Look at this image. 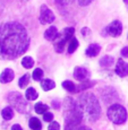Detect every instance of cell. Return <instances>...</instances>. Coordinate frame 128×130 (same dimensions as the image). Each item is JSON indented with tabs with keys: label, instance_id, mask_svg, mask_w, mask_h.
<instances>
[{
	"label": "cell",
	"instance_id": "17",
	"mask_svg": "<svg viewBox=\"0 0 128 130\" xmlns=\"http://www.w3.org/2000/svg\"><path fill=\"white\" fill-rule=\"evenodd\" d=\"M34 110H35V112H36L37 114H44L46 112H48V110H49V106H48L47 104L39 102V103L35 104Z\"/></svg>",
	"mask_w": 128,
	"mask_h": 130
},
{
	"label": "cell",
	"instance_id": "4",
	"mask_svg": "<svg viewBox=\"0 0 128 130\" xmlns=\"http://www.w3.org/2000/svg\"><path fill=\"white\" fill-rule=\"evenodd\" d=\"M108 118L111 122L116 124H122L126 122V120L128 118V114H127V110L125 109L122 105L120 104H112L111 106L108 109Z\"/></svg>",
	"mask_w": 128,
	"mask_h": 130
},
{
	"label": "cell",
	"instance_id": "15",
	"mask_svg": "<svg viewBox=\"0 0 128 130\" xmlns=\"http://www.w3.org/2000/svg\"><path fill=\"white\" fill-rule=\"evenodd\" d=\"M25 97H26L29 101H35V100L39 97V94H37V92L35 91L33 87H30V88H27L26 92H25Z\"/></svg>",
	"mask_w": 128,
	"mask_h": 130
},
{
	"label": "cell",
	"instance_id": "29",
	"mask_svg": "<svg viewBox=\"0 0 128 130\" xmlns=\"http://www.w3.org/2000/svg\"><path fill=\"white\" fill-rule=\"evenodd\" d=\"M43 120L47 122H51L52 120H53V114H52L51 112H46V113L43 114Z\"/></svg>",
	"mask_w": 128,
	"mask_h": 130
},
{
	"label": "cell",
	"instance_id": "32",
	"mask_svg": "<svg viewBox=\"0 0 128 130\" xmlns=\"http://www.w3.org/2000/svg\"><path fill=\"white\" fill-rule=\"evenodd\" d=\"M121 56L122 57H127V58H128V46L124 47V49L121 50Z\"/></svg>",
	"mask_w": 128,
	"mask_h": 130
},
{
	"label": "cell",
	"instance_id": "10",
	"mask_svg": "<svg viewBox=\"0 0 128 130\" xmlns=\"http://www.w3.org/2000/svg\"><path fill=\"white\" fill-rule=\"evenodd\" d=\"M90 75H91V72L87 70L86 68H84V67H76V68L74 69L75 79H77V80H79V82L87 80Z\"/></svg>",
	"mask_w": 128,
	"mask_h": 130
},
{
	"label": "cell",
	"instance_id": "5",
	"mask_svg": "<svg viewBox=\"0 0 128 130\" xmlns=\"http://www.w3.org/2000/svg\"><path fill=\"white\" fill-rule=\"evenodd\" d=\"M74 33L75 29L73 27H67L64 29L61 34H58V36L56 37V40L53 41V45H54V50H56L58 53H61L64 51V47L66 45L67 41L72 40L74 37Z\"/></svg>",
	"mask_w": 128,
	"mask_h": 130
},
{
	"label": "cell",
	"instance_id": "31",
	"mask_svg": "<svg viewBox=\"0 0 128 130\" xmlns=\"http://www.w3.org/2000/svg\"><path fill=\"white\" fill-rule=\"evenodd\" d=\"M92 1H93V0H78V4L81 5V6H87V5H90Z\"/></svg>",
	"mask_w": 128,
	"mask_h": 130
},
{
	"label": "cell",
	"instance_id": "23",
	"mask_svg": "<svg viewBox=\"0 0 128 130\" xmlns=\"http://www.w3.org/2000/svg\"><path fill=\"white\" fill-rule=\"evenodd\" d=\"M22 66L26 69H30L34 66V60L31 58V57H24L23 60H22Z\"/></svg>",
	"mask_w": 128,
	"mask_h": 130
},
{
	"label": "cell",
	"instance_id": "18",
	"mask_svg": "<svg viewBox=\"0 0 128 130\" xmlns=\"http://www.w3.org/2000/svg\"><path fill=\"white\" fill-rule=\"evenodd\" d=\"M29 124H30V128L32 130H41L42 129V123L37 118H31Z\"/></svg>",
	"mask_w": 128,
	"mask_h": 130
},
{
	"label": "cell",
	"instance_id": "35",
	"mask_svg": "<svg viewBox=\"0 0 128 130\" xmlns=\"http://www.w3.org/2000/svg\"><path fill=\"white\" fill-rule=\"evenodd\" d=\"M52 106L56 107V109H59V107H60V104L58 103V101H53V102H52Z\"/></svg>",
	"mask_w": 128,
	"mask_h": 130
},
{
	"label": "cell",
	"instance_id": "28",
	"mask_svg": "<svg viewBox=\"0 0 128 130\" xmlns=\"http://www.w3.org/2000/svg\"><path fill=\"white\" fill-rule=\"evenodd\" d=\"M48 129L49 130H59L60 129V124L58 123V122L56 121H51L49 124V127H48Z\"/></svg>",
	"mask_w": 128,
	"mask_h": 130
},
{
	"label": "cell",
	"instance_id": "37",
	"mask_svg": "<svg viewBox=\"0 0 128 130\" xmlns=\"http://www.w3.org/2000/svg\"><path fill=\"white\" fill-rule=\"evenodd\" d=\"M125 4H126V6H127V8H128V0H125Z\"/></svg>",
	"mask_w": 128,
	"mask_h": 130
},
{
	"label": "cell",
	"instance_id": "2",
	"mask_svg": "<svg viewBox=\"0 0 128 130\" xmlns=\"http://www.w3.org/2000/svg\"><path fill=\"white\" fill-rule=\"evenodd\" d=\"M78 107L81 110L83 118L90 122H95L101 117V106L100 102L94 94L83 93L78 97Z\"/></svg>",
	"mask_w": 128,
	"mask_h": 130
},
{
	"label": "cell",
	"instance_id": "6",
	"mask_svg": "<svg viewBox=\"0 0 128 130\" xmlns=\"http://www.w3.org/2000/svg\"><path fill=\"white\" fill-rule=\"evenodd\" d=\"M8 101H9V103L11 104V106L14 107V109H16L18 112H21V113H24V112L26 111V109H29L27 102L25 101L23 99V96L19 93H17V92H11V93H9Z\"/></svg>",
	"mask_w": 128,
	"mask_h": 130
},
{
	"label": "cell",
	"instance_id": "34",
	"mask_svg": "<svg viewBox=\"0 0 128 130\" xmlns=\"http://www.w3.org/2000/svg\"><path fill=\"white\" fill-rule=\"evenodd\" d=\"M87 33H90V29L87 28V27H84V28L82 29V34H83V35H86Z\"/></svg>",
	"mask_w": 128,
	"mask_h": 130
},
{
	"label": "cell",
	"instance_id": "36",
	"mask_svg": "<svg viewBox=\"0 0 128 130\" xmlns=\"http://www.w3.org/2000/svg\"><path fill=\"white\" fill-rule=\"evenodd\" d=\"M2 12H4V6H2V4H0V16L2 15Z\"/></svg>",
	"mask_w": 128,
	"mask_h": 130
},
{
	"label": "cell",
	"instance_id": "14",
	"mask_svg": "<svg viewBox=\"0 0 128 130\" xmlns=\"http://www.w3.org/2000/svg\"><path fill=\"white\" fill-rule=\"evenodd\" d=\"M58 34L59 33H58L57 27L51 26V27H49L46 32H44V37H46L48 41H54V40H56V37L58 36Z\"/></svg>",
	"mask_w": 128,
	"mask_h": 130
},
{
	"label": "cell",
	"instance_id": "25",
	"mask_svg": "<svg viewBox=\"0 0 128 130\" xmlns=\"http://www.w3.org/2000/svg\"><path fill=\"white\" fill-rule=\"evenodd\" d=\"M77 47H78V41H77L76 37H73V39L70 40V43L68 46V53H74Z\"/></svg>",
	"mask_w": 128,
	"mask_h": 130
},
{
	"label": "cell",
	"instance_id": "1",
	"mask_svg": "<svg viewBox=\"0 0 128 130\" xmlns=\"http://www.w3.org/2000/svg\"><path fill=\"white\" fill-rule=\"evenodd\" d=\"M30 46V36L22 24L10 22L0 25V60H12L24 54Z\"/></svg>",
	"mask_w": 128,
	"mask_h": 130
},
{
	"label": "cell",
	"instance_id": "30",
	"mask_svg": "<svg viewBox=\"0 0 128 130\" xmlns=\"http://www.w3.org/2000/svg\"><path fill=\"white\" fill-rule=\"evenodd\" d=\"M58 4L60 5H62V6H66V5H69V4H72L74 0H56Z\"/></svg>",
	"mask_w": 128,
	"mask_h": 130
},
{
	"label": "cell",
	"instance_id": "8",
	"mask_svg": "<svg viewBox=\"0 0 128 130\" xmlns=\"http://www.w3.org/2000/svg\"><path fill=\"white\" fill-rule=\"evenodd\" d=\"M105 31H107V33L109 35L117 37V36L121 35V33H122V24L120 23V21H113L109 24V26L105 28Z\"/></svg>",
	"mask_w": 128,
	"mask_h": 130
},
{
	"label": "cell",
	"instance_id": "26",
	"mask_svg": "<svg viewBox=\"0 0 128 130\" xmlns=\"http://www.w3.org/2000/svg\"><path fill=\"white\" fill-rule=\"evenodd\" d=\"M65 130H91V129L85 126H82L79 123V124H66Z\"/></svg>",
	"mask_w": 128,
	"mask_h": 130
},
{
	"label": "cell",
	"instance_id": "3",
	"mask_svg": "<svg viewBox=\"0 0 128 130\" xmlns=\"http://www.w3.org/2000/svg\"><path fill=\"white\" fill-rule=\"evenodd\" d=\"M64 117L66 124H79L84 119L77 102H75L72 97H66L64 100Z\"/></svg>",
	"mask_w": 128,
	"mask_h": 130
},
{
	"label": "cell",
	"instance_id": "33",
	"mask_svg": "<svg viewBox=\"0 0 128 130\" xmlns=\"http://www.w3.org/2000/svg\"><path fill=\"white\" fill-rule=\"evenodd\" d=\"M11 130H23V128H22L19 124H14V126L11 127Z\"/></svg>",
	"mask_w": 128,
	"mask_h": 130
},
{
	"label": "cell",
	"instance_id": "20",
	"mask_svg": "<svg viewBox=\"0 0 128 130\" xmlns=\"http://www.w3.org/2000/svg\"><path fill=\"white\" fill-rule=\"evenodd\" d=\"M1 116L5 120H11L12 117H14V111H12L10 106H7L1 111Z\"/></svg>",
	"mask_w": 128,
	"mask_h": 130
},
{
	"label": "cell",
	"instance_id": "21",
	"mask_svg": "<svg viewBox=\"0 0 128 130\" xmlns=\"http://www.w3.org/2000/svg\"><path fill=\"white\" fill-rule=\"evenodd\" d=\"M115 62V60L112 57H109V56H104L100 59V64L102 67H110L112 66V63Z\"/></svg>",
	"mask_w": 128,
	"mask_h": 130
},
{
	"label": "cell",
	"instance_id": "9",
	"mask_svg": "<svg viewBox=\"0 0 128 130\" xmlns=\"http://www.w3.org/2000/svg\"><path fill=\"white\" fill-rule=\"evenodd\" d=\"M101 92H102V99H103L105 103H112V102L117 101L118 94L115 88H112V87H104Z\"/></svg>",
	"mask_w": 128,
	"mask_h": 130
},
{
	"label": "cell",
	"instance_id": "7",
	"mask_svg": "<svg viewBox=\"0 0 128 130\" xmlns=\"http://www.w3.org/2000/svg\"><path fill=\"white\" fill-rule=\"evenodd\" d=\"M54 14L52 12V10L46 5H42L41 9H40V22L41 24L46 25V24H51L54 21Z\"/></svg>",
	"mask_w": 128,
	"mask_h": 130
},
{
	"label": "cell",
	"instance_id": "22",
	"mask_svg": "<svg viewBox=\"0 0 128 130\" xmlns=\"http://www.w3.org/2000/svg\"><path fill=\"white\" fill-rule=\"evenodd\" d=\"M62 87L66 89L69 93H76V87H75V84L70 80H65L62 83Z\"/></svg>",
	"mask_w": 128,
	"mask_h": 130
},
{
	"label": "cell",
	"instance_id": "11",
	"mask_svg": "<svg viewBox=\"0 0 128 130\" xmlns=\"http://www.w3.org/2000/svg\"><path fill=\"white\" fill-rule=\"evenodd\" d=\"M116 74L119 77H125L128 75V63H126L122 59L118 60L116 66Z\"/></svg>",
	"mask_w": 128,
	"mask_h": 130
},
{
	"label": "cell",
	"instance_id": "24",
	"mask_svg": "<svg viewBox=\"0 0 128 130\" xmlns=\"http://www.w3.org/2000/svg\"><path fill=\"white\" fill-rule=\"evenodd\" d=\"M30 79H31V76H30L29 74L24 75L23 77H21L18 80V86L21 87V88H25V87L27 86V84L30 83Z\"/></svg>",
	"mask_w": 128,
	"mask_h": 130
},
{
	"label": "cell",
	"instance_id": "27",
	"mask_svg": "<svg viewBox=\"0 0 128 130\" xmlns=\"http://www.w3.org/2000/svg\"><path fill=\"white\" fill-rule=\"evenodd\" d=\"M32 77H33V79H34V80H36V82L41 80L42 77H43V70H42V69H40V68L34 69Z\"/></svg>",
	"mask_w": 128,
	"mask_h": 130
},
{
	"label": "cell",
	"instance_id": "12",
	"mask_svg": "<svg viewBox=\"0 0 128 130\" xmlns=\"http://www.w3.org/2000/svg\"><path fill=\"white\" fill-rule=\"evenodd\" d=\"M14 77H15V74H14V71H12V69L7 68L0 75V83H2V84L10 83L12 79H14Z\"/></svg>",
	"mask_w": 128,
	"mask_h": 130
},
{
	"label": "cell",
	"instance_id": "13",
	"mask_svg": "<svg viewBox=\"0 0 128 130\" xmlns=\"http://www.w3.org/2000/svg\"><path fill=\"white\" fill-rule=\"evenodd\" d=\"M100 51H101V46H100L99 44H91V45L86 49L85 53H86L87 57L93 58V57H96L97 54L100 53Z\"/></svg>",
	"mask_w": 128,
	"mask_h": 130
},
{
	"label": "cell",
	"instance_id": "19",
	"mask_svg": "<svg viewBox=\"0 0 128 130\" xmlns=\"http://www.w3.org/2000/svg\"><path fill=\"white\" fill-rule=\"evenodd\" d=\"M94 84H95V82L93 80H84V82H82L81 84L77 86V88H76V92H79V91H85V89H87V88H90V87H92V86H94Z\"/></svg>",
	"mask_w": 128,
	"mask_h": 130
},
{
	"label": "cell",
	"instance_id": "16",
	"mask_svg": "<svg viewBox=\"0 0 128 130\" xmlns=\"http://www.w3.org/2000/svg\"><path fill=\"white\" fill-rule=\"evenodd\" d=\"M41 87L43 91H51V89H53L56 87V84L51 79H43L41 82Z\"/></svg>",
	"mask_w": 128,
	"mask_h": 130
}]
</instances>
